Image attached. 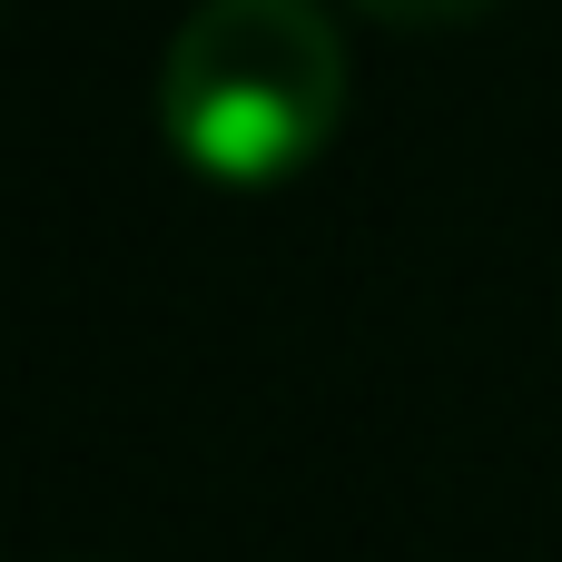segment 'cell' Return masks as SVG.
Segmentation results:
<instances>
[{"label": "cell", "mask_w": 562, "mask_h": 562, "mask_svg": "<svg viewBox=\"0 0 562 562\" xmlns=\"http://www.w3.org/2000/svg\"><path fill=\"white\" fill-rule=\"evenodd\" d=\"M346 109V49L316 0H207L158 69V128L207 178H286Z\"/></svg>", "instance_id": "6da1fadb"}, {"label": "cell", "mask_w": 562, "mask_h": 562, "mask_svg": "<svg viewBox=\"0 0 562 562\" xmlns=\"http://www.w3.org/2000/svg\"><path fill=\"white\" fill-rule=\"evenodd\" d=\"M375 20H415V30H435V20H464V10H484V0H366Z\"/></svg>", "instance_id": "7a4b0ae2"}]
</instances>
